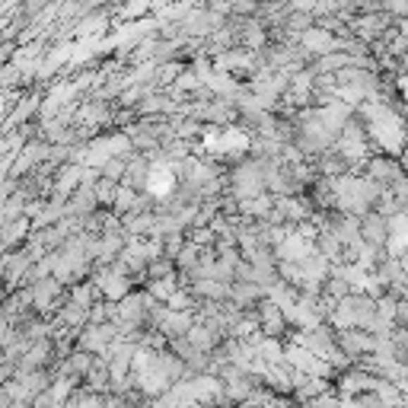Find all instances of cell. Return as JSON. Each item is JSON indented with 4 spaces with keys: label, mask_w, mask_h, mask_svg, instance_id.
<instances>
[{
    "label": "cell",
    "mask_w": 408,
    "mask_h": 408,
    "mask_svg": "<svg viewBox=\"0 0 408 408\" xmlns=\"http://www.w3.org/2000/svg\"><path fill=\"white\" fill-rule=\"evenodd\" d=\"M173 185H175V179H173V173H169L166 166H154L150 169V182H147V188L154 194H166V192H173Z\"/></svg>",
    "instance_id": "cell-1"
}]
</instances>
